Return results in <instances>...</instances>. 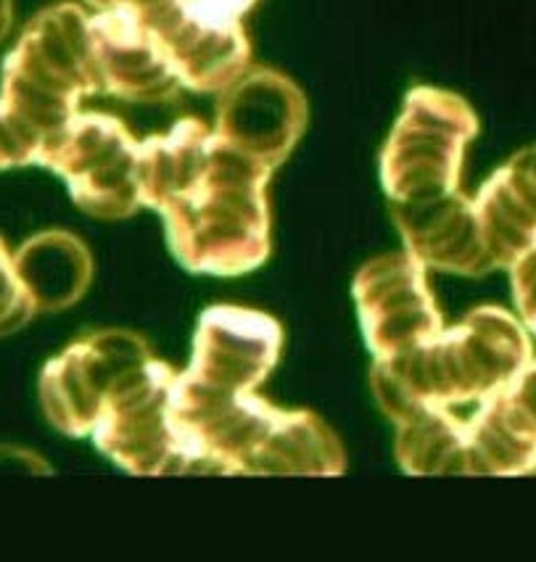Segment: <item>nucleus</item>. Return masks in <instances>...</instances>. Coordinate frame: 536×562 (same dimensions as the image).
I'll return each mask as SVG.
<instances>
[{"instance_id": "17", "label": "nucleus", "mask_w": 536, "mask_h": 562, "mask_svg": "<svg viewBox=\"0 0 536 562\" xmlns=\"http://www.w3.org/2000/svg\"><path fill=\"white\" fill-rule=\"evenodd\" d=\"M35 315V304L16 274L14 254L0 238V338L22 330Z\"/></svg>"}, {"instance_id": "9", "label": "nucleus", "mask_w": 536, "mask_h": 562, "mask_svg": "<svg viewBox=\"0 0 536 562\" xmlns=\"http://www.w3.org/2000/svg\"><path fill=\"white\" fill-rule=\"evenodd\" d=\"M306 127V98L283 71L254 67L220 93L214 135L276 169L289 159Z\"/></svg>"}, {"instance_id": "4", "label": "nucleus", "mask_w": 536, "mask_h": 562, "mask_svg": "<svg viewBox=\"0 0 536 562\" xmlns=\"http://www.w3.org/2000/svg\"><path fill=\"white\" fill-rule=\"evenodd\" d=\"M479 120L460 95L415 88L381 151V182L391 206H421L460 193L466 151Z\"/></svg>"}, {"instance_id": "22", "label": "nucleus", "mask_w": 536, "mask_h": 562, "mask_svg": "<svg viewBox=\"0 0 536 562\" xmlns=\"http://www.w3.org/2000/svg\"><path fill=\"white\" fill-rule=\"evenodd\" d=\"M88 3L98 11H109V9H141V5L152 3V0H88Z\"/></svg>"}, {"instance_id": "18", "label": "nucleus", "mask_w": 536, "mask_h": 562, "mask_svg": "<svg viewBox=\"0 0 536 562\" xmlns=\"http://www.w3.org/2000/svg\"><path fill=\"white\" fill-rule=\"evenodd\" d=\"M37 165L35 140L19 127V122L9 114L0 101V169H14Z\"/></svg>"}, {"instance_id": "23", "label": "nucleus", "mask_w": 536, "mask_h": 562, "mask_svg": "<svg viewBox=\"0 0 536 562\" xmlns=\"http://www.w3.org/2000/svg\"><path fill=\"white\" fill-rule=\"evenodd\" d=\"M11 19H14V3H11V0H0V41H3L5 32H9Z\"/></svg>"}, {"instance_id": "12", "label": "nucleus", "mask_w": 536, "mask_h": 562, "mask_svg": "<svg viewBox=\"0 0 536 562\" xmlns=\"http://www.w3.org/2000/svg\"><path fill=\"white\" fill-rule=\"evenodd\" d=\"M88 30L101 93L130 103H167L180 95L178 75L138 9L98 11Z\"/></svg>"}, {"instance_id": "5", "label": "nucleus", "mask_w": 536, "mask_h": 562, "mask_svg": "<svg viewBox=\"0 0 536 562\" xmlns=\"http://www.w3.org/2000/svg\"><path fill=\"white\" fill-rule=\"evenodd\" d=\"M141 143L120 116L80 111L41 148L37 165L67 182L71 201L96 220L133 217L141 204Z\"/></svg>"}, {"instance_id": "10", "label": "nucleus", "mask_w": 536, "mask_h": 562, "mask_svg": "<svg viewBox=\"0 0 536 562\" xmlns=\"http://www.w3.org/2000/svg\"><path fill=\"white\" fill-rule=\"evenodd\" d=\"M283 355V328L272 315L248 306L214 304L193 336V381L225 394H257Z\"/></svg>"}, {"instance_id": "20", "label": "nucleus", "mask_w": 536, "mask_h": 562, "mask_svg": "<svg viewBox=\"0 0 536 562\" xmlns=\"http://www.w3.org/2000/svg\"><path fill=\"white\" fill-rule=\"evenodd\" d=\"M502 394H505L510 407L523 417V423L536 434V362L528 364L515 381H510L502 389Z\"/></svg>"}, {"instance_id": "6", "label": "nucleus", "mask_w": 536, "mask_h": 562, "mask_svg": "<svg viewBox=\"0 0 536 562\" xmlns=\"http://www.w3.org/2000/svg\"><path fill=\"white\" fill-rule=\"evenodd\" d=\"M154 357L152 344L135 330L109 328L80 336L43 364L37 394L45 420L71 439L90 436L116 381Z\"/></svg>"}, {"instance_id": "15", "label": "nucleus", "mask_w": 536, "mask_h": 562, "mask_svg": "<svg viewBox=\"0 0 536 562\" xmlns=\"http://www.w3.org/2000/svg\"><path fill=\"white\" fill-rule=\"evenodd\" d=\"M342 441L310 409H283L276 428L254 452L246 475H344Z\"/></svg>"}, {"instance_id": "13", "label": "nucleus", "mask_w": 536, "mask_h": 562, "mask_svg": "<svg viewBox=\"0 0 536 562\" xmlns=\"http://www.w3.org/2000/svg\"><path fill=\"white\" fill-rule=\"evenodd\" d=\"M391 217L404 240V251L413 254L426 270L468 278L492 270L473 201L462 191L434 204L391 206Z\"/></svg>"}, {"instance_id": "11", "label": "nucleus", "mask_w": 536, "mask_h": 562, "mask_svg": "<svg viewBox=\"0 0 536 562\" xmlns=\"http://www.w3.org/2000/svg\"><path fill=\"white\" fill-rule=\"evenodd\" d=\"M138 11L182 88L222 93L252 69V43L244 24L196 22L172 0H152Z\"/></svg>"}, {"instance_id": "7", "label": "nucleus", "mask_w": 536, "mask_h": 562, "mask_svg": "<svg viewBox=\"0 0 536 562\" xmlns=\"http://www.w3.org/2000/svg\"><path fill=\"white\" fill-rule=\"evenodd\" d=\"M178 370L148 359L111 389L93 436L96 447L130 475H180V452L167 415Z\"/></svg>"}, {"instance_id": "2", "label": "nucleus", "mask_w": 536, "mask_h": 562, "mask_svg": "<svg viewBox=\"0 0 536 562\" xmlns=\"http://www.w3.org/2000/svg\"><path fill=\"white\" fill-rule=\"evenodd\" d=\"M534 362L523 325L500 306H479L460 325L391 359H376L370 385L394 426L431 407L483 402Z\"/></svg>"}, {"instance_id": "1", "label": "nucleus", "mask_w": 536, "mask_h": 562, "mask_svg": "<svg viewBox=\"0 0 536 562\" xmlns=\"http://www.w3.org/2000/svg\"><path fill=\"white\" fill-rule=\"evenodd\" d=\"M272 169L209 135L204 151L159 209L175 259L199 274H246L270 257Z\"/></svg>"}, {"instance_id": "14", "label": "nucleus", "mask_w": 536, "mask_h": 562, "mask_svg": "<svg viewBox=\"0 0 536 562\" xmlns=\"http://www.w3.org/2000/svg\"><path fill=\"white\" fill-rule=\"evenodd\" d=\"M14 267L37 312H64L88 293L93 257L80 235L45 231L14 251Z\"/></svg>"}, {"instance_id": "8", "label": "nucleus", "mask_w": 536, "mask_h": 562, "mask_svg": "<svg viewBox=\"0 0 536 562\" xmlns=\"http://www.w3.org/2000/svg\"><path fill=\"white\" fill-rule=\"evenodd\" d=\"M355 304L376 359L407 355L444 330L428 270L407 251L370 259L355 278Z\"/></svg>"}, {"instance_id": "19", "label": "nucleus", "mask_w": 536, "mask_h": 562, "mask_svg": "<svg viewBox=\"0 0 536 562\" xmlns=\"http://www.w3.org/2000/svg\"><path fill=\"white\" fill-rule=\"evenodd\" d=\"M186 16L209 24H244V16L259 0H172Z\"/></svg>"}, {"instance_id": "3", "label": "nucleus", "mask_w": 536, "mask_h": 562, "mask_svg": "<svg viewBox=\"0 0 536 562\" xmlns=\"http://www.w3.org/2000/svg\"><path fill=\"white\" fill-rule=\"evenodd\" d=\"M90 16L77 3H56L30 19L3 61L0 101L41 148L101 93L90 48Z\"/></svg>"}, {"instance_id": "21", "label": "nucleus", "mask_w": 536, "mask_h": 562, "mask_svg": "<svg viewBox=\"0 0 536 562\" xmlns=\"http://www.w3.org/2000/svg\"><path fill=\"white\" fill-rule=\"evenodd\" d=\"M0 473L54 475V465L32 449L16 447V443H0Z\"/></svg>"}, {"instance_id": "16", "label": "nucleus", "mask_w": 536, "mask_h": 562, "mask_svg": "<svg viewBox=\"0 0 536 562\" xmlns=\"http://www.w3.org/2000/svg\"><path fill=\"white\" fill-rule=\"evenodd\" d=\"M397 430V462L407 475H466L468 423L453 409H423Z\"/></svg>"}]
</instances>
